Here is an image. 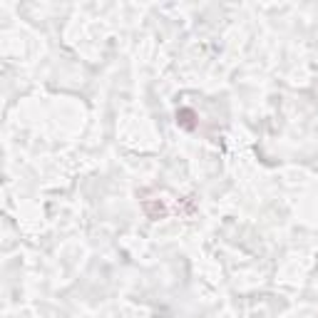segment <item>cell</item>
<instances>
[{"mask_svg": "<svg viewBox=\"0 0 318 318\" xmlns=\"http://www.w3.org/2000/svg\"><path fill=\"white\" fill-rule=\"evenodd\" d=\"M177 124L179 127H184V130H194L197 127V115H194V110H179L177 112Z\"/></svg>", "mask_w": 318, "mask_h": 318, "instance_id": "6da1fadb", "label": "cell"}]
</instances>
